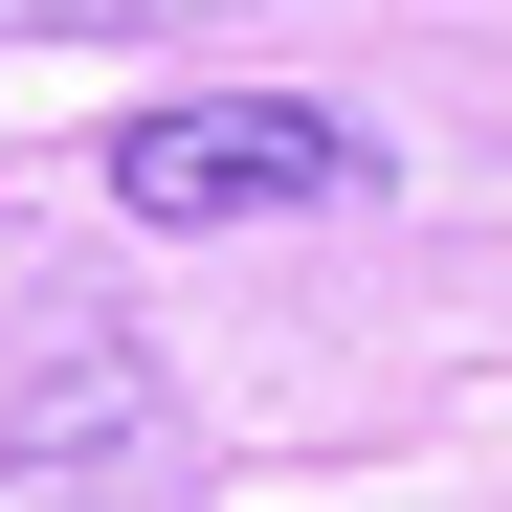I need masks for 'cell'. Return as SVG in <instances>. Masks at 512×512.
I'll return each mask as SVG.
<instances>
[{
	"label": "cell",
	"mask_w": 512,
	"mask_h": 512,
	"mask_svg": "<svg viewBox=\"0 0 512 512\" xmlns=\"http://www.w3.org/2000/svg\"><path fill=\"white\" fill-rule=\"evenodd\" d=\"M357 179H379V134L312 112V90H156L112 134V201L134 223H312V201H357Z\"/></svg>",
	"instance_id": "obj_2"
},
{
	"label": "cell",
	"mask_w": 512,
	"mask_h": 512,
	"mask_svg": "<svg viewBox=\"0 0 512 512\" xmlns=\"http://www.w3.org/2000/svg\"><path fill=\"white\" fill-rule=\"evenodd\" d=\"M0 512H201V423L112 312H45L23 401H0Z\"/></svg>",
	"instance_id": "obj_1"
},
{
	"label": "cell",
	"mask_w": 512,
	"mask_h": 512,
	"mask_svg": "<svg viewBox=\"0 0 512 512\" xmlns=\"http://www.w3.org/2000/svg\"><path fill=\"white\" fill-rule=\"evenodd\" d=\"M90 23H223V0H0V45H90Z\"/></svg>",
	"instance_id": "obj_3"
}]
</instances>
